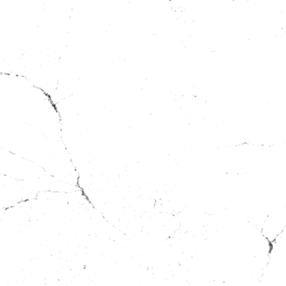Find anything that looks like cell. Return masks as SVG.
<instances>
[{"label":"cell","instance_id":"obj_1","mask_svg":"<svg viewBox=\"0 0 286 286\" xmlns=\"http://www.w3.org/2000/svg\"><path fill=\"white\" fill-rule=\"evenodd\" d=\"M36 88H38V89H39V90H41V91H42L43 93H44V94H45V96H46V97H47V99H48V100H49V101H50V103H51V106H52V107H53V108H54V110H55V111H56V113H57V114L59 115L60 120H61V117H60V114L59 111H58V110H57V107H56V104H55V103H54V101H53V100H52V98H51V96H50V94H48V93H47V92H45V90H42V89H41V88H40V87H36Z\"/></svg>","mask_w":286,"mask_h":286},{"label":"cell","instance_id":"obj_2","mask_svg":"<svg viewBox=\"0 0 286 286\" xmlns=\"http://www.w3.org/2000/svg\"><path fill=\"white\" fill-rule=\"evenodd\" d=\"M79 180H80V177H77V182H76V186H77V187H78V188L80 189V192H82V196L84 197L85 199H86V201H87V202H88L89 203H91V204H93V203H92V202L90 201V199L88 198V197H87V195L86 194V192H85V191H84V190H83V188H82V187H81V186H80V184H79Z\"/></svg>","mask_w":286,"mask_h":286}]
</instances>
